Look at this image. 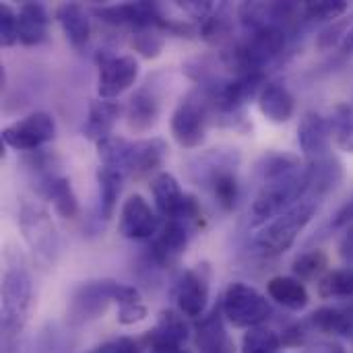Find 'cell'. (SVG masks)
<instances>
[{"mask_svg": "<svg viewBox=\"0 0 353 353\" xmlns=\"http://www.w3.org/2000/svg\"><path fill=\"white\" fill-rule=\"evenodd\" d=\"M230 33V23H228V17L223 14L221 8H217V12L213 10L205 23H203V37L211 43H217L221 39H225Z\"/></svg>", "mask_w": 353, "mask_h": 353, "instance_id": "74e56055", "label": "cell"}, {"mask_svg": "<svg viewBox=\"0 0 353 353\" xmlns=\"http://www.w3.org/2000/svg\"><path fill=\"white\" fill-rule=\"evenodd\" d=\"M312 325L327 333V335H345L350 337L353 335V314L333 308V306H323L312 314Z\"/></svg>", "mask_w": 353, "mask_h": 353, "instance_id": "83f0119b", "label": "cell"}, {"mask_svg": "<svg viewBox=\"0 0 353 353\" xmlns=\"http://www.w3.org/2000/svg\"><path fill=\"white\" fill-rule=\"evenodd\" d=\"M122 283L116 281H89L72 298V312L81 319H97L105 312L108 304L116 302Z\"/></svg>", "mask_w": 353, "mask_h": 353, "instance_id": "5bb4252c", "label": "cell"}, {"mask_svg": "<svg viewBox=\"0 0 353 353\" xmlns=\"http://www.w3.org/2000/svg\"><path fill=\"white\" fill-rule=\"evenodd\" d=\"M50 14L41 2H23L19 6V41L37 46L48 37Z\"/></svg>", "mask_w": 353, "mask_h": 353, "instance_id": "ffe728a7", "label": "cell"}, {"mask_svg": "<svg viewBox=\"0 0 353 353\" xmlns=\"http://www.w3.org/2000/svg\"><path fill=\"white\" fill-rule=\"evenodd\" d=\"M132 48L143 58H157L163 50V37L157 33V27L147 29H134L132 35Z\"/></svg>", "mask_w": 353, "mask_h": 353, "instance_id": "d590c367", "label": "cell"}, {"mask_svg": "<svg viewBox=\"0 0 353 353\" xmlns=\"http://www.w3.org/2000/svg\"><path fill=\"white\" fill-rule=\"evenodd\" d=\"M267 294L271 300H275L279 306H283L292 312L304 310L310 302L306 285L296 277H283V275L273 277L267 283Z\"/></svg>", "mask_w": 353, "mask_h": 353, "instance_id": "cb8c5ba5", "label": "cell"}, {"mask_svg": "<svg viewBox=\"0 0 353 353\" xmlns=\"http://www.w3.org/2000/svg\"><path fill=\"white\" fill-rule=\"evenodd\" d=\"M331 353H345V350L339 347V345H333V347H331Z\"/></svg>", "mask_w": 353, "mask_h": 353, "instance_id": "bcb514c9", "label": "cell"}, {"mask_svg": "<svg viewBox=\"0 0 353 353\" xmlns=\"http://www.w3.org/2000/svg\"><path fill=\"white\" fill-rule=\"evenodd\" d=\"M285 48V29L279 27H265L250 31L242 41H238L232 52L225 54V62L236 74L242 72H256L277 58Z\"/></svg>", "mask_w": 353, "mask_h": 353, "instance_id": "7a4b0ae2", "label": "cell"}, {"mask_svg": "<svg viewBox=\"0 0 353 353\" xmlns=\"http://www.w3.org/2000/svg\"><path fill=\"white\" fill-rule=\"evenodd\" d=\"M319 294L323 298H350L353 296V267L331 271L319 283Z\"/></svg>", "mask_w": 353, "mask_h": 353, "instance_id": "1f68e13d", "label": "cell"}, {"mask_svg": "<svg viewBox=\"0 0 353 353\" xmlns=\"http://www.w3.org/2000/svg\"><path fill=\"white\" fill-rule=\"evenodd\" d=\"M223 312L215 308L209 316H205L194 335V345L196 353H238L236 343L230 337L225 325H223Z\"/></svg>", "mask_w": 353, "mask_h": 353, "instance_id": "2e32d148", "label": "cell"}, {"mask_svg": "<svg viewBox=\"0 0 353 353\" xmlns=\"http://www.w3.org/2000/svg\"><path fill=\"white\" fill-rule=\"evenodd\" d=\"M347 8L345 0H316L302 4V14L312 21H337Z\"/></svg>", "mask_w": 353, "mask_h": 353, "instance_id": "e575fe53", "label": "cell"}, {"mask_svg": "<svg viewBox=\"0 0 353 353\" xmlns=\"http://www.w3.org/2000/svg\"><path fill=\"white\" fill-rule=\"evenodd\" d=\"M56 137V120L48 112H33L23 120L6 126L0 141L14 151H33Z\"/></svg>", "mask_w": 353, "mask_h": 353, "instance_id": "ba28073f", "label": "cell"}, {"mask_svg": "<svg viewBox=\"0 0 353 353\" xmlns=\"http://www.w3.org/2000/svg\"><path fill=\"white\" fill-rule=\"evenodd\" d=\"M190 337V329L184 321L182 312L176 310H163L159 314V321L153 331L145 335V341L151 347L157 345H184L186 339Z\"/></svg>", "mask_w": 353, "mask_h": 353, "instance_id": "7402d4cb", "label": "cell"}, {"mask_svg": "<svg viewBox=\"0 0 353 353\" xmlns=\"http://www.w3.org/2000/svg\"><path fill=\"white\" fill-rule=\"evenodd\" d=\"M19 41V12L10 4H0V43L10 48Z\"/></svg>", "mask_w": 353, "mask_h": 353, "instance_id": "8d00e7d4", "label": "cell"}, {"mask_svg": "<svg viewBox=\"0 0 353 353\" xmlns=\"http://www.w3.org/2000/svg\"><path fill=\"white\" fill-rule=\"evenodd\" d=\"M319 209V199L304 196L298 203H294L288 211L277 215L273 221H269L263 232L256 236V246L267 256H279L288 252L298 236L306 230V225L312 221L314 213Z\"/></svg>", "mask_w": 353, "mask_h": 353, "instance_id": "6da1fadb", "label": "cell"}, {"mask_svg": "<svg viewBox=\"0 0 353 353\" xmlns=\"http://www.w3.org/2000/svg\"><path fill=\"white\" fill-rule=\"evenodd\" d=\"M31 306V281L23 269H8L2 281V331L6 337L17 335Z\"/></svg>", "mask_w": 353, "mask_h": 353, "instance_id": "8992f818", "label": "cell"}, {"mask_svg": "<svg viewBox=\"0 0 353 353\" xmlns=\"http://www.w3.org/2000/svg\"><path fill=\"white\" fill-rule=\"evenodd\" d=\"M304 196H306L304 170L292 176L265 180L261 192L256 194L250 207V223L263 225L267 221H273L277 215L288 211L294 203H298Z\"/></svg>", "mask_w": 353, "mask_h": 353, "instance_id": "277c9868", "label": "cell"}, {"mask_svg": "<svg viewBox=\"0 0 353 353\" xmlns=\"http://www.w3.org/2000/svg\"><path fill=\"white\" fill-rule=\"evenodd\" d=\"M43 194L52 201L56 213L64 219H74L79 215V201L70 186V180L64 176H50L43 184Z\"/></svg>", "mask_w": 353, "mask_h": 353, "instance_id": "4316f807", "label": "cell"}, {"mask_svg": "<svg viewBox=\"0 0 353 353\" xmlns=\"http://www.w3.org/2000/svg\"><path fill=\"white\" fill-rule=\"evenodd\" d=\"M213 103L209 93L194 89L176 105L172 114V137L184 149H196L207 139Z\"/></svg>", "mask_w": 353, "mask_h": 353, "instance_id": "3957f363", "label": "cell"}, {"mask_svg": "<svg viewBox=\"0 0 353 353\" xmlns=\"http://www.w3.org/2000/svg\"><path fill=\"white\" fill-rule=\"evenodd\" d=\"M97 145V155L101 159V165H108V168H116L120 170L124 176H126V161H128V151H130V141L118 137V134H112Z\"/></svg>", "mask_w": 353, "mask_h": 353, "instance_id": "f546056e", "label": "cell"}, {"mask_svg": "<svg viewBox=\"0 0 353 353\" xmlns=\"http://www.w3.org/2000/svg\"><path fill=\"white\" fill-rule=\"evenodd\" d=\"M159 118V101L157 95L149 87H141L128 99L126 105V124L132 132H147L155 126Z\"/></svg>", "mask_w": 353, "mask_h": 353, "instance_id": "ac0fdd59", "label": "cell"}, {"mask_svg": "<svg viewBox=\"0 0 353 353\" xmlns=\"http://www.w3.org/2000/svg\"><path fill=\"white\" fill-rule=\"evenodd\" d=\"M259 110L261 114L273 122V124H283L294 116L296 101L290 89L281 83H267L259 95Z\"/></svg>", "mask_w": 353, "mask_h": 353, "instance_id": "d6986e66", "label": "cell"}, {"mask_svg": "<svg viewBox=\"0 0 353 353\" xmlns=\"http://www.w3.org/2000/svg\"><path fill=\"white\" fill-rule=\"evenodd\" d=\"M329 267V256L323 250H310L300 254L294 261V275L296 279H314L321 277Z\"/></svg>", "mask_w": 353, "mask_h": 353, "instance_id": "836d02e7", "label": "cell"}, {"mask_svg": "<svg viewBox=\"0 0 353 353\" xmlns=\"http://www.w3.org/2000/svg\"><path fill=\"white\" fill-rule=\"evenodd\" d=\"M118 228L128 240H153L161 228V221L141 194H132L122 205Z\"/></svg>", "mask_w": 353, "mask_h": 353, "instance_id": "30bf717a", "label": "cell"}, {"mask_svg": "<svg viewBox=\"0 0 353 353\" xmlns=\"http://www.w3.org/2000/svg\"><path fill=\"white\" fill-rule=\"evenodd\" d=\"M343 50L345 52H353V27L347 31L345 39H343Z\"/></svg>", "mask_w": 353, "mask_h": 353, "instance_id": "f6af8a7d", "label": "cell"}, {"mask_svg": "<svg viewBox=\"0 0 353 353\" xmlns=\"http://www.w3.org/2000/svg\"><path fill=\"white\" fill-rule=\"evenodd\" d=\"M337 145L353 151V120H341L337 124Z\"/></svg>", "mask_w": 353, "mask_h": 353, "instance_id": "60d3db41", "label": "cell"}, {"mask_svg": "<svg viewBox=\"0 0 353 353\" xmlns=\"http://www.w3.org/2000/svg\"><path fill=\"white\" fill-rule=\"evenodd\" d=\"M151 192L157 207V213L165 219L180 221L186 213L192 194H186L180 188V182L170 172H159L151 178Z\"/></svg>", "mask_w": 353, "mask_h": 353, "instance_id": "7c38bea8", "label": "cell"}, {"mask_svg": "<svg viewBox=\"0 0 353 353\" xmlns=\"http://www.w3.org/2000/svg\"><path fill=\"white\" fill-rule=\"evenodd\" d=\"M56 19L66 35V39L70 41L72 48L81 50L87 46L89 35H91V21L87 10L77 4V2H66L56 10Z\"/></svg>", "mask_w": 353, "mask_h": 353, "instance_id": "603a6c76", "label": "cell"}, {"mask_svg": "<svg viewBox=\"0 0 353 353\" xmlns=\"http://www.w3.org/2000/svg\"><path fill=\"white\" fill-rule=\"evenodd\" d=\"M99 353H141L139 343L130 337H118L110 343H105L103 347H99Z\"/></svg>", "mask_w": 353, "mask_h": 353, "instance_id": "ab89813d", "label": "cell"}, {"mask_svg": "<svg viewBox=\"0 0 353 353\" xmlns=\"http://www.w3.org/2000/svg\"><path fill=\"white\" fill-rule=\"evenodd\" d=\"M95 353H99V352H95Z\"/></svg>", "mask_w": 353, "mask_h": 353, "instance_id": "7dc6e473", "label": "cell"}, {"mask_svg": "<svg viewBox=\"0 0 353 353\" xmlns=\"http://www.w3.org/2000/svg\"><path fill=\"white\" fill-rule=\"evenodd\" d=\"M352 223H353V199L339 209V213H337V215H335V219H333V225H335V228H343V225H352Z\"/></svg>", "mask_w": 353, "mask_h": 353, "instance_id": "b9f144b4", "label": "cell"}, {"mask_svg": "<svg viewBox=\"0 0 353 353\" xmlns=\"http://www.w3.org/2000/svg\"><path fill=\"white\" fill-rule=\"evenodd\" d=\"M331 139H333V122H329L325 116L316 112H306L298 126V143L302 153L310 161L327 157Z\"/></svg>", "mask_w": 353, "mask_h": 353, "instance_id": "4fadbf2b", "label": "cell"}, {"mask_svg": "<svg viewBox=\"0 0 353 353\" xmlns=\"http://www.w3.org/2000/svg\"><path fill=\"white\" fill-rule=\"evenodd\" d=\"M168 157V145L163 139H143V141H130L128 161H126V176L132 178H145L153 172H157ZM159 174V172H157Z\"/></svg>", "mask_w": 353, "mask_h": 353, "instance_id": "9a60e30c", "label": "cell"}, {"mask_svg": "<svg viewBox=\"0 0 353 353\" xmlns=\"http://www.w3.org/2000/svg\"><path fill=\"white\" fill-rule=\"evenodd\" d=\"M343 178L341 163L333 159L331 155L321 157L310 161V165L304 170V186H306V196L321 199L329 190H333Z\"/></svg>", "mask_w": 353, "mask_h": 353, "instance_id": "e0dca14e", "label": "cell"}, {"mask_svg": "<svg viewBox=\"0 0 353 353\" xmlns=\"http://www.w3.org/2000/svg\"><path fill=\"white\" fill-rule=\"evenodd\" d=\"M124 174L116 168H108L101 165L97 170V184H99V213L105 221H110L116 213L118 207V199L122 192V182H124Z\"/></svg>", "mask_w": 353, "mask_h": 353, "instance_id": "484cf974", "label": "cell"}, {"mask_svg": "<svg viewBox=\"0 0 353 353\" xmlns=\"http://www.w3.org/2000/svg\"><path fill=\"white\" fill-rule=\"evenodd\" d=\"M122 114V105L114 99H95L91 101L87 124L83 128L85 137L99 143L108 137H112V130Z\"/></svg>", "mask_w": 353, "mask_h": 353, "instance_id": "44dd1931", "label": "cell"}, {"mask_svg": "<svg viewBox=\"0 0 353 353\" xmlns=\"http://www.w3.org/2000/svg\"><path fill=\"white\" fill-rule=\"evenodd\" d=\"M176 304L178 310L188 319H201L209 304V269L199 265L188 269L176 283Z\"/></svg>", "mask_w": 353, "mask_h": 353, "instance_id": "9c48e42d", "label": "cell"}, {"mask_svg": "<svg viewBox=\"0 0 353 353\" xmlns=\"http://www.w3.org/2000/svg\"><path fill=\"white\" fill-rule=\"evenodd\" d=\"M151 353H192L190 350H186L184 345H157L151 347Z\"/></svg>", "mask_w": 353, "mask_h": 353, "instance_id": "ee69618b", "label": "cell"}, {"mask_svg": "<svg viewBox=\"0 0 353 353\" xmlns=\"http://www.w3.org/2000/svg\"><path fill=\"white\" fill-rule=\"evenodd\" d=\"M188 240H190V225L176 219H165V223H161L159 232L151 240V248H149L151 259L161 267H170L178 263L180 256L186 252Z\"/></svg>", "mask_w": 353, "mask_h": 353, "instance_id": "8fae6325", "label": "cell"}, {"mask_svg": "<svg viewBox=\"0 0 353 353\" xmlns=\"http://www.w3.org/2000/svg\"><path fill=\"white\" fill-rule=\"evenodd\" d=\"M298 172H302V163H300V157H296L292 153H271L263 165L265 180L283 178V176H292Z\"/></svg>", "mask_w": 353, "mask_h": 353, "instance_id": "d6a6232c", "label": "cell"}, {"mask_svg": "<svg viewBox=\"0 0 353 353\" xmlns=\"http://www.w3.org/2000/svg\"><path fill=\"white\" fill-rule=\"evenodd\" d=\"M345 35H347V31H345V23H343V21H339L337 25H331L329 29H325V31L319 35V48L329 50V48H333L341 37L345 39Z\"/></svg>", "mask_w": 353, "mask_h": 353, "instance_id": "f35d334b", "label": "cell"}, {"mask_svg": "<svg viewBox=\"0 0 353 353\" xmlns=\"http://www.w3.org/2000/svg\"><path fill=\"white\" fill-rule=\"evenodd\" d=\"M209 184L219 207L234 211L240 201V182L236 172L230 165H213L209 172Z\"/></svg>", "mask_w": 353, "mask_h": 353, "instance_id": "d4e9b609", "label": "cell"}, {"mask_svg": "<svg viewBox=\"0 0 353 353\" xmlns=\"http://www.w3.org/2000/svg\"><path fill=\"white\" fill-rule=\"evenodd\" d=\"M221 312L236 329H254L271 316V304L256 288L236 281L225 290Z\"/></svg>", "mask_w": 353, "mask_h": 353, "instance_id": "5b68a950", "label": "cell"}, {"mask_svg": "<svg viewBox=\"0 0 353 353\" xmlns=\"http://www.w3.org/2000/svg\"><path fill=\"white\" fill-rule=\"evenodd\" d=\"M281 337L269 329V327H254L248 329V333L242 339V350L240 353H279L281 347Z\"/></svg>", "mask_w": 353, "mask_h": 353, "instance_id": "4dcf8cb0", "label": "cell"}, {"mask_svg": "<svg viewBox=\"0 0 353 353\" xmlns=\"http://www.w3.org/2000/svg\"><path fill=\"white\" fill-rule=\"evenodd\" d=\"M341 254H343V259L353 261V223L347 225V234L341 242Z\"/></svg>", "mask_w": 353, "mask_h": 353, "instance_id": "7bdbcfd3", "label": "cell"}, {"mask_svg": "<svg viewBox=\"0 0 353 353\" xmlns=\"http://www.w3.org/2000/svg\"><path fill=\"white\" fill-rule=\"evenodd\" d=\"M97 93L99 99H114L130 89L139 79V62L134 56H116L110 52L97 54Z\"/></svg>", "mask_w": 353, "mask_h": 353, "instance_id": "52a82bcc", "label": "cell"}, {"mask_svg": "<svg viewBox=\"0 0 353 353\" xmlns=\"http://www.w3.org/2000/svg\"><path fill=\"white\" fill-rule=\"evenodd\" d=\"M116 304H118V323L120 325H137L147 319V306L143 304L139 290L132 285H120Z\"/></svg>", "mask_w": 353, "mask_h": 353, "instance_id": "f1b7e54d", "label": "cell"}]
</instances>
